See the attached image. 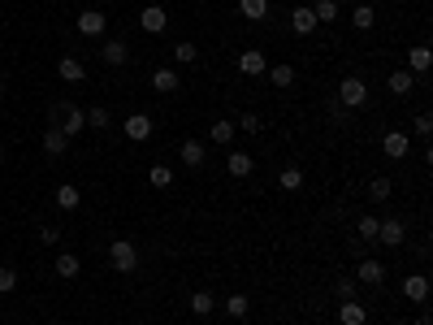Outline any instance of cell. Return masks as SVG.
<instances>
[{"instance_id": "23", "label": "cell", "mask_w": 433, "mask_h": 325, "mask_svg": "<svg viewBox=\"0 0 433 325\" xmlns=\"http://www.w3.org/2000/svg\"><path fill=\"white\" fill-rule=\"evenodd\" d=\"M429 65H433V53H429L425 44H416L412 53H407V70L412 74H429Z\"/></svg>"}, {"instance_id": "27", "label": "cell", "mask_w": 433, "mask_h": 325, "mask_svg": "<svg viewBox=\"0 0 433 325\" xmlns=\"http://www.w3.org/2000/svg\"><path fill=\"white\" fill-rule=\"evenodd\" d=\"M356 239H360V243H373V248H377V217H373V213H364V217L356 221Z\"/></svg>"}, {"instance_id": "17", "label": "cell", "mask_w": 433, "mask_h": 325, "mask_svg": "<svg viewBox=\"0 0 433 325\" xmlns=\"http://www.w3.org/2000/svg\"><path fill=\"white\" fill-rule=\"evenodd\" d=\"M217 308H221V313H226L230 321H243V317L251 313V299H247V295H238V290H234V295H230V299H221Z\"/></svg>"}, {"instance_id": "4", "label": "cell", "mask_w": 433, "mask_h": 325, "mask_svg": "<svg viewBox=\"0 0 433 325\" xmlns=\"http://www.w3.org/2000/svg\"><path fill=\"white\" fill-rule=\"evenodd\" d=\"M74 30H78V35H87V39H100L108 30V18L100 9H83V13H78V22H74Z\"/></svg>"}, {"instance_id": "42", "label": "cell", "mask_w": 433, "mask_h": 325, "mask_svg": "<svg viewBox=\"0 0 433 325\" xmlns=\"http://www.w3.org/2000/svg\"><path fill=\"white\" fill-rule=\"evenodd\" d=\"M329 113H334V118H338V122H347V118H351V109H343L338 100H329Z\"/></svg>"}, {"instance_id": "28", "label": "cell", "mask_w": 433, "mask_h": 325, "mask_svg": "<svg viewBox=\"0 0 433 325\" xmlns=\"http://www.w3.org/2000/svg\"><path fill=\"white\" fill-rule=\"evenodd\" d=\"M269 83H273V87H291L295 83V65H269Z\"/></svg>"}, {"instance_id": "9", "label": "cell", "mask_w": 433, "mask_h": 325, "mask_svg": "<svg viewBox=\"0 0 433 325\" xmlns=\"http://www.w3.org/2000/svg\"><path fill=\"white\" fill-rule=\"evenodd\" d=\"M238 70H243L247 78H260L269 70V57L260 53V48H247V53H238Z\"/></svg>"}, {"instance_id": "35", "label": "cell", "mask_w": 433, "mask_h": 325, "mask_svg": "<svg viewBox=\"0 0 433 325\" xmlns=\"http://www.w3.org/2000/svg\"><path fill=\"white\" fill-rule=\"evenodd\" d=\"M368 200H373V204L390 200V178H373V183H368Z\"/></svg>"}, {"instance_id": "13", "label": "cell", "mask_w": 433, "mask_h": 325, "mask_svg": "<svg viewBox=\"0 0 433 325\" xmlns=\"http://www.w3.org/2000/svg\"><path fill=\"white\" fill-rule=\"evenodd\" d=\"M178 156H182V165H191V169H204V160H208V148H204L200 139H182Z\"/></svg>"}, {"instance_id": "11", "label": "cell", "mask_w": 433, "mask_h": 325, "mask_svg": "<svg viewBox=\"0 0 433 325\" xmlns=\"http://www.w3.org/2000/svg\"><path fill=\"white\" fill-rule=\"evenodd\" d=\"M139 26L148 30V35H160V30L169 26V13H165V5H148V9L139 13Z\"/></svg>"}, {"instance_id": "25", "label": "cell", "mask_w": 433, "mask_h": 325, "mask_svg": "<svg viewBox=\"0 0 433 325\" xmlns=\"http://www.w3.org/2000/svg\"><path fill=\"white\" fill-rule=\"evenodd\" d=\"M78 204H83V195H78V187L61 183V187H57V208H61V213H74Z\"/></svg>"}, {"instance_id": "12", "label": "cell", "mask_w": 433, "mask_h": 325, "mask_svg": "<svg viewBox=\"0 0 433 325\" xmlns=\"http://www.w3.org/2000/svg\"><path fill=\"white\" fill-rule=\"evenodd\" d=\"M320 22H316V13H312V5H295L291 9V30L295 35H312Z\"/></svg>"}, {"instance_id": "31", "label": "cell", "mask_w": 433, "mask_h": 325, "mask_svg": "<svg viewBox=\"0 0 433 325\" xmlns=\"http://www.w3.org/2000/svg\"><path fill=\"white\" fill-rule=\"evenodd\" d=\"M213 308H217V299L208 295V290H195V295H191V313H195V317H208Z\"/></svg>"}, {"instance_id": "30", "label": "cell", "mask_w": 433, "mask_h": 325, "mask_svg": "<svg viewBox=\"0 0 433 325\" xmlns=\"http://www.w3.org/2000/svg\"><path fill=\"white\" fill-rule=\"evenodd\" d=\"M148 183H152L156 191L173 187V169H169V165H152V169H148Z\"/></svg>"}, {"instance_id": "16", "label": "cell", "mask_w": 433, "mask_h": 325, "mask_svg": "<svg viewBox=\"0 0 433 325\" xmlns=\"http://www.w3.org/2000/svg\"><path fill=\"white\" fill-rule=\"evenodd\" d=\"M364 321H368V308H364L360 299L338 304V325H364Z\"/></svg>"}, {"instance_id": "10", "label": "cell", "mask_w": 433, "mask_h": 325, "mask_svg": "<svg viewBox=\"0 0 433 325\" xmlns=\"http://www.w3.org/2000/svg\"><path fill=\"white\" fill-rule=\"evenodd\" d=\"M381 152H386L390 160H403L412 152V139H407V130H390L386 139H381Z\"/></svg>"}, {"instance_id": "34", "label": "cell", "mask_w": 433, "mask_h": 325, "mask_svg": "<svg viewBox=\"0 0 433 325\" xmlns=\"http://www.w3.org/2000/svg\"><path fill=\"white\" fill-rule=\"evenodd\" d=\"M278 183H282V191H299V187H303V169H299V165L282 169V174H278Z\"/></svg>"}, {"instance_id": "21", "label": "cell", "mask_w": 433, "mask_h": 325, "mask_svg": "<svg viewBox=\"0 0 433 325\" xmlns=\"http://www.w3.org/2000/svg\"><path fill=\"white\" fill-rule=\"evenodd\" d=\"M234 135H238V130H234V122H230V118H221V122H213V126H208V139H213V143H221V148H230V143H234Z\"/></svg>"}, {"instance_id": "38", "label": "cell", "mask_w": 433, "mask_h": 325, "mask_svg": "<svg viewBox=\"0 0 433 325\" xmlns=\"http://www.w3.org/2000/svg\"><path fill=\"white\" fill-rule=\"evenodd\" d=\"M18 286V269H9V265H0V295H9V290Z\"/></svg>"}, {"instance_id": "32", "label": "cell", "mask_w": 433, "mask_h": 325, "mask_svg": "<svg viewBox=\"0 0 433 325\" xmlns=\"http://www.w3.org/2000/svg\"><path fill=\"white\" fill-rule=\"evenodd\" d=\"M312 13H316V22H338V0H316Z\"/></svg>"}, {"instance_id": "6", "label": "cell", "mask_w": 433, "mask_h": 325, "mask_svg": "<svg viewBox=\"0 0 433 325\" xmlns=\"http://www.w3.org/2000/svg\"><path fill=\"white\" fill-rule=\"evenodd\" d=\"M356 282L360 286H381V282H386V265H381L377 256H364L356 265Z\"/></svg>"}, {"instance_id": "24", "label": "cell", "mask_w": 433, "mask_h": 325, "mask_svg": "<svg viewBox=\"0 0 433 325\" xmlns=\"http://www.w3.org/2000/svg\"><path fill=\"white\" fill-rule=\"evenodd\" d=\"M52 269H57V273H61V278H66V282H70V278H78V273H83V260H78L74 252H61Z\"/></svg>"}, {"instance_id": "39", "label": "cell", "mask_w": 433, "mask_h": 325, "mask_svg": "<svg viewBox=\"0 0 433 325\" xmlns=\"http://www.w3.org/2000/svg\"><path fill=\"white\" fill-rule=\"evenodd\" d=\"M412 130H416V135H421V139H429V135H433V118H429V113H416Z\"/></svg>"}, {"instance_id": "19", "label": "cell", "mask_w": 433, "mask_h": 325, "mask_svg": "<svg viewBox=\"0 0 433 325\" xmlns=\"http://www.w3.org/2000/svg\"><path fill=\"white\" fill-rule=\"evenodd\" d=\"M386 87H390V95H412V91H416V74H412V70H394V74L386 78Z\"/></svg>"}, {"instance_id": "18", "label": "cell", "mask_w": 433, "mask_h": 325, "mask_svg": "<svg viewBox=\"0 0 433 325\" xmlns=\"http://www.w3.org/2000/svg\"><path fill=\"white\" fill-rule=\"evenodd\" d=\"M57 74L66 78V83H83V78H87V65L78 61V57H61V61H57Z\"/></svg>"}, {"instance_id": "5", "label": "cell", "mask_w": 433, "mask_h": 325, "mask_svg": "<svg viewBox=\"0 0 433 325\" xmlns=\"http://www.w3.org/2000/svg\"><path fill=\"white\" fill-rule=\"evenodd\" d=\"M377 243H381V248H403V243H407V225L398 217L377 221Z\"/></svg>"}, {"instance_id": "2", "label": "cell", "mask_w": 433, "mask_h": 325, "mask_svg": "<svg viewBox=\"0 0 433 325\" xmlns=\"http://www.w3.org/2000/svg\"><path fill=\"white\" fill-rule=\"evenodd\" d=\"M334 100H338L343 109H360L368 100V83H364V78H356V74H347L343 83H338V95H334Z\"/></svg>"}, {"instance_id": "43", "label": "cell", "mask_w": 433, "mask_h": 325, "mask_svg": "<svg viewBox=\"0 0 433 325\" xmlns=\"http://www.w3.org/2000/svg\"><path fill=\"white\" fill-rule=\"evenodd\" d=\"M416 325H433V321H429V313H421V317H416Z\"/></svg>"}, {"instance_id": "26", "label": "cell", "mask_w": 433, "mask_h": 325, "mask_svg": "<svg viewBox=\"0 0 433 325\" xmlns=\"http://www.w3.org/2000/svg\"><path fill=\"white\" fill-rule=\"evenodd\" d=\"M238 13L247 22H260V18H269V0H238Z\"/></svg>"}, {"instance_id": "1", "label": "cell", "mask_w": 433, "mask_h": 325, "mask_svg": "<svg viewBox=\"0 0 433 325\" xmlns=\"http://www.w3.org/2000/svg\"><path fill=\"white\" fill-rule=\"evenodd\" d=\"M52 118H57V130H61V135H70V139L87 130V113L78 109V104H57Z\"/></svg>"}, {"instance_id": "15", "label": "cell", "mask_w": 433, "mask_h": 325, "mask_svg": "<svg viewBox=\"0 0 433 325\" xmlns=\"http://www.w3.org/2000/svg\"><path fill=\"white\" fill-rule=\"evenodd\" d=\"M152 87L160 91V95H173L182 87V78H178V70H169V65H160V70H152Z\"/></svg>"}, {"instance_id": "29", "label": "cell", "mask_w": 433, "mask_h": 325, "mask_svg": "<svg viewBox=\"0 0 433 325\" xmlns=\"http://www.w3.org/2000/svg\"><path fill=\"white\" fill-rule=\"evenodd\" d=\"M87 126L91 130H108V126H113V113H108L104 104H95V109H87Z\"/></svg>"}, {"instance_id": "33", "label": "cell", "mask_w": 433, "mask_h": 325, "mask_svg": "<svg viewBox=\"0 0 433 325\" xmlns=\"http://www.w3.org/2000/svg\"><path fill=\"white\" fill-rule=\"evenodd\" d=\"M334 295H338V304L356 299V295H360V282H356V278H338V282H334Z\"/></svg>"}, {"instance_id": "37", "label": "cell", "mask_w": 433, "mask_h": 325, "mask_svg": "<svg viewBox=\"0 0 433 325\" xmlns=\"http://www.w3.org/2000/svg\"><path fill=\"white\" fill-rule=\"evenodd\" d=\"M351 22H356V30H373V5H360L351 13Z\"/></svg>"}, {"instance_id": "3", "label": "cell", "mask_w": 433, "mask_h": 325, "mask_svg": "<svg viewBox=\"0 0 433 325\" xmlns=\"http://www.w3.org/2000/svg\"><path fill=\"white\" fill-rule=\"evenodd\" d=\"M108 265H113L117 273H135V269H139V252H135V243H131V239H117L113 248H108Z\"/></svg>"}, {"instance_id": "20", "label": "cell", "mask_w": 433, "mask_h": 325, "mask_svg": "<svg viewBox=\"0 0 433 325\" xmlns=\"http://www.w3.org/2000/svg\"><path fill=\"white\" fill-rule=\"evenodd\" d=\"M44 152H48V156H66V152H70V135H61L57 126L44 130Z\"/></svg>"}, {"instance_id": "41", "label": "cell", "mask_w": 433, "mask_h": 325, "mask_svg": "<svg viewBox=\"0 0 433 325\" xmlns=\"http://www.w3.org/2000/svg\"><path fill=\"white\" fill-rule=\"evenodd\" d=\"M39 243H48V248H52V243H61V230H57V225H44V230H39Z\"/></svg>"}, {"instance_id": "36", "label": "cell", "mask_w": 433, "mask_h": 325, "mask_svg": "<svg viewBox=\"0 0 433 325\" xmlns=\"http://www.w3.org/2000/svg\"><path fill=\"white\" fill-rule=\"evenodd\" d=\"M173 61H182V65H191V61H200V48L191 44V39H182L178 48H173Z\"/></svg>"}, {"instance_id": "40", "label": "cell", "mask_w": 433, "mask_h": 325, "mask_svg": "<svg viewBox=\"0 0 433 325\" xmlns=\"http://www.w3.org/2000/svg\"><path fill=\"white\" fill-rule=\"evenodd\" d=\"M238 130H243V135H260V118H256V113H243V118H238Z\"/></svg>"}, {"instance_id": "8", "label": "cell", "mask_w": 433, "mask_h": 325, "mask_svg": "<svg viewBox=\"0 0 433 325\" xmlns=\"http://www.w3.org/2000/svg\"><path fill=\"white\" fill-rule=\"evenodd\" d=\"M126 139L131 143H148L152 139V118L148 113H131V118H126Z\"/></svg>"}, {"instance_id": "44", "label": "cell", "mask_w": 433, "mask_h": 325, "mask_svg": "<svg viewBox=\"0 0 433 325\" xmlns=\"http://www.w3.org/2000/svg\"><path fill=\"white\" fill-rule=\"evenodd\" d=\"M0 91H5V70H0Z\"/></svg>"}, {"instance_id": "14", "label": "cell", "mask_w": 433, "mask_h": 325, "mask_svg": "<svg viewBox=\"0 0 433 325\" xmlns=\"http://www.w3.org/2000/svg\"><path fill=\"white\" fill-rule=\"evenodd\" d=\"M403 299H412V304L429 299V278H425V273H407V278H403Z\"/></svg>"}, {"instance_id": "22", "label": "cell", "mask_w": 433, "mask_h": 325, "mask_svg": "<svg viewBox=\"0 0 433 325\" xmlns=\"http://www.w3.org/2000/svg\"><path fill=\"white\" fill-rule=\"evenodd\" d=\"M226 169H230V178H251L256 160H251L247 152H230V156H226Z\"/></svg>"}, {"instance_id": "7", "label": "cell", "mask_w": 433, "mask_h": 325, "mask_svg": "<svg viewBox=\"0 0 433 325\" xmlns=\"http://www.w3.org/2000/svg\"><path fill=\"white\" fill-rule=\"evenodd\" d=\"M100 61L108 65V70H122V65L131 61V48H126V39H104V48H100Z\"/></svg>"}]
</instances>
